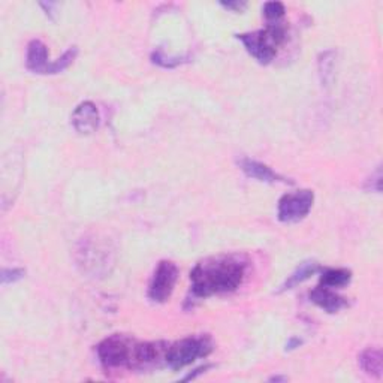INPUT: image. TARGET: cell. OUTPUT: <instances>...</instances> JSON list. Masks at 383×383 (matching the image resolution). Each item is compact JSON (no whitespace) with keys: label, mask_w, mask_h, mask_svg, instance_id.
Listing matches in <instances>:
<instances>
[{"label":"cell","mask_w":383,"mask_h":383,"mask_svg":"<svg viewBox=\"0 0 383 383\" xmlns=\"http://www.w3.org/2000/svg\"><path fill=\"white\" fill-rule=\"evenodd\" d=\"M51 62H48V48L45 43L39 39H33L28 45V54H25V68L33 74L47 75V69Z\"/></svg>","instance_id":"8fae6325"},{"label":"cell","mask_w":383,"mask_h":383,"mask_svg":"<svg viewBox=\"0 0 383 383\" xmlns=\"http://www.w3.org/2000/svg\"><path fill=\"white\" fill-rule=\"evenodd\" d=\"M139 343L135 338L114 334L107 337L98 344V358L103 369L107 370H136Z\"/></svg>","instance_id":"7a4b0ae2"},{"label":"cell","mask_w":383,"mask_h":383,"mask_svg":"<svg viewBox=\"0 0 383 383\" xmlns=\"http://www.w3.org/2000/svg\"><path fill=\"white\" fill-rule=\"evenodd\" d=\"M240 169L246 174L249 178H253L262 183H269V185H276V183H283V185H293V181L286 180L280 174H277L265 163H260L258 161L245 158L238 162Z\"/></svg>","instance_id":"9c48e42d"},{"label":"cell","mask_w":383,"mask_h":383,"mask_svg":"<svg viewBox=\"0 0 383 383\" xmlns=\"http://www.w3.org/2000/svg\"><path fill=\"white\" fill-rule=\"evenodd\" d=\"M310 300L311 302H315L318 307L329 313V315H334V313H338L347 307V300L344 297L335 293L333 289H329V287H324L320 284L310 292Z\"/></svg>","instance_id":"30bf717a"},{"label":"cell","mask_w":383,"mask_h":383,"mask_svg":"<svg viewBox=\"0 0 383 383\" xmlns=\"http://www.w3.org/2000/svg\"><path fill=\"white\" fill-rule=\"evenodd\" d=\"M78 56V48L76 47H71L68 51H65L62 57H59L54 62H51L48 69H47V75H56L66 71V69L74 63V60Z\"/></svg>","instance_id":"2e32d148"},{"label":"cell","mask_w":383,"mask_h":383,"mask_svg":"<svg viewBox=\"0 0 383 383\" xmlns=\"http://www.w3.org/2000/svg\"><path fill=\"white\" fill-rule=\"evenodd\" d=\"M220 5L226 10L234 11V12H242L246 11L247 3L246 2H240V0H235V2H220Z\"/></svg>","instance_id":"7402d4cb"},{"label":"cell","mask_w":383,"mask_h":383,"mask_svg":"<svg viewBox=\"0 0 383 383\" xmlns=\"http://www.w3.org/2000/svg\"><path fill=\"white\" fill-rule=\"evenodd\" d=\"M365 190H369V192H376V194H380V190H382V169L380 167L376 168V171H374L371 174V177L367 180V183H365Z\"/></svg>","instance_id":"ffe728a7"},{"label":"cell","mask_w":383,"mask_h":383,"mask_svg":"<svg viewBox=\"0 0 383 383\" xmlns=\"http://www.w3.org/2000/svg\"><path fill=\"white\" fill-rule=\"evenodd\" d=\"M262 11L268 21H278L286 12L284 5L282 2H268L264 5Z\"/></svg>","instance_id":"ac0fdd59"},{"label":"cell","mask_w":383,"mask_h":383,"mask_svg":"<svg viewBox=\"0 0 383 383\" xmlns=\"http://www.w3.org/2000/svg\"><path fill=\"white\" fill-rule=\"evenodd\" d=\"M213 352V340L210 335H189L168 346L165 362L174 371H178L194 364L198 358H205Z\"/></svg>","instance_id":"5b68a950"},{"label":"cell","mask_w":383,"mask_h":383,"mask_svg":"<svg viewBox=\"0 0 383 383\" xmlns=\"http://www.w3.org/2000/svg\"><path fill=\"white\" fill-rule=\"evenodd\" d=\"M319 269H320V267L316 260H304V262H301L297 268H295V271L286 278L284 283L280 286V289H278V293L291 291L295 286H298L306 280H309V278L311 276H315Z\"/></svg>","instance_id":"7c38bea8"},{"label":"cell","mask_w":383,"mask_h":383,"mask_svg":"<svg viewBox=\"0 0 383 383\" xmlns=\"http://www.w3.org/2000/svg\"><path fill=\"white\" fill-rule=\"evenodd\" d=\"M352 271L346 268H328L320 276V286L329 289H340L351 283Z\"/></svg>","instance_id":"5bb4252c"},{"label":"cell","mask_w":383,"mask_h":383,"mask_svg":"<svg viewBox=\"0 0 383 383\" xmlns=\"http://www.w3.org/2000/svg\"><path fill=\"white\" fill-rule=\"evenodd\" d=\"M178 280V267L172 260H161L149 284V298L153 302H167Z\"/></svg>","instance_id":"52a82bcc"},{"label":"cell","mask_w":383,"mask_h":383,"mask_svg":"<svg viewBox=\"0 0 383 383\" xmlns=\"http://www.w3.org/2000/svg\"><path fill=\"white\" fill-rule=\"evenodd\" d=\"M315 194L309 189L291 192L280 198L277 207V217L282 223H297L309 216Z\"/></svg>","instance_id":"8992f818"},{"label":"cell","mask_w":383,"mask_h":383,"mask_svg":"<svg viewBox=\"0 0 383 383\" xmlns=\"http://www.w3.org/2000/svg\"><path fill=\"white\" fill-rule=\"evenodd\" d=\"M25 271L21 268H3L2 269V283L3 284H10V283H15L24 278Z\"/></svg>","instance_id":"d6986e66"},{"label":"cell","mask_w":383,"mask_h":383,"mask_svg":"<svg viewBox=\"0 0 383 383\" xmlns=\"http://www.w3.org/2000/svg\"><path fill=\"white\" fill-rule=\"evenodd\" d=\"M286 38L284 25L276 23L268 24L262 30L237 34V39L242 42L247 53L262 65L273 62L278 53V48L283 45Z\"/></svg>","instance_id":"3957f363"},{"label":"cell","mask_w":383,"mask_h":383,"mask_svg":"<svg viewBox=\"0 0 383 383\" xmlns=\"http://www.w3.org/2000/svg\"><path fill=\"white\" fill-rule=\"evenodd\" d=\"M71 123L76 132L81 135H90L96 132L101 125V116H99L98 107L90 101L81 102L72 112Z\"/></svg>","instance_id":"ba28073f"},{"label":"cell","mask_w":383,"mask_h":383,"mask_svg":"<svg viewBox=\"0 0 383 383\" xmlns=\"http://www.w3.org/2000/svg\"><path fill=\"white\" fill-rule=\"evenodd\" d=\"M335 51L334 50H327L324 53L319 54L318 59V69H319V76L320 83L327 89H329L334 83V71H335Z\"/></svg>","instance_id":"9a60e30c"},{"label":"cell","mask_w":383,"mask_h":383,"mask_svg":"<svg viewBox=\"0 0 383 383\" xmlns=\"http://www.w3.org/2000/svg\"><path fill=\"white\" fill-rule=\"evenodd\" d=\"M287 377L284 376H273V377H269V382H286Z\"/></svg>","instance_id":"cb8c5ba5"},{"label":"cell","mask_w":383,"mask_h":383,"mask_svg":"<svg viewBox=\"0 0 383 383\" xmlns=\"http://www.w3.org/2000/svg\"><path fill=\"white\" fill-rule=\"evenodd\" d=\"M301 344H302V340H301L300 337H291L289 340H287V343H286V351H295Z\"/></svg>","instance_id":"603a6c76"},{"label":"cell","mask_w":383,"mask_h":383,"mask_svg":"<svg viewBox=\"0 0 383 383\" xmlns=\"http://www.w3.org/2000/svg\"><path fill=\"white\" fill-rule=\"evenodd\" d=\"M247 262L240 255H219L205 258L190 273L192 293L195 298L237 291L246 277Z\"/></svg>","instance_id":"6da1fadb"},{"label":"cell","mask_w":383,"mask_h":383,"mask_svg":"<svg viewBox=\"0 0 383 383\" xmlns=\"http://www.w3.org/2000/svg\"><path fill=\"white\" fill-rule=\"evenodd\" d=\"M190 56H183V57H171L165 54V51L162 48H158L156 51H153L152 54V60L154 65H158L161 68H167V69H174L183 63L189 62Z\"/></svg>","instance_id":"e0dca14e"},{"label":"cell","mask_w":383,"mask_h":383,"mask_svg":"<svg viewBox=\"0 0 383 383\" xmlns=\"http://www.w3.org/2000/svg\"><path fill=\"white\" fill-rule=\"evenodd\" d=\"M114 250L110 247L107 240L98 237L81 240L76 249V262L84 274L90 277H105L114 265Z\"/></svg>","instance_id":"277c9868"},{"label":"cell","mask_w":383,"mask_h":383,"mask_svg":"<svg viewBox=\"0 0 383 383\" xmlns=\"http://www.w3.org/2000/svg\"><path fill=\"white\" fill-rule=\"evenodd\" d=\"M360 365L361 369L371 377L380 379L383 373V356L379 349L369 347V349L362 351L360 355Z\"/></svg>","instance_id":"4fadbf2b"},{"label":"cell","mask_w":383,"mask_h":383,"mask_svg":"<svg viewBox=\"0 0 383 383\" xmlns=\"http://www.w3.org/2000/svg\"><path fill=\"white\" fill-rule=\"evenodd\" d=\"M214 367L213 364H205V365H203V367H198L196 370H194V371H190L187 376H185L183 377V380L185 382H189V380H195L198 376H201V374H204V373H207L208 370H211Z\"/></svg>","instance_id":"44dd1931"}]
</instances>
